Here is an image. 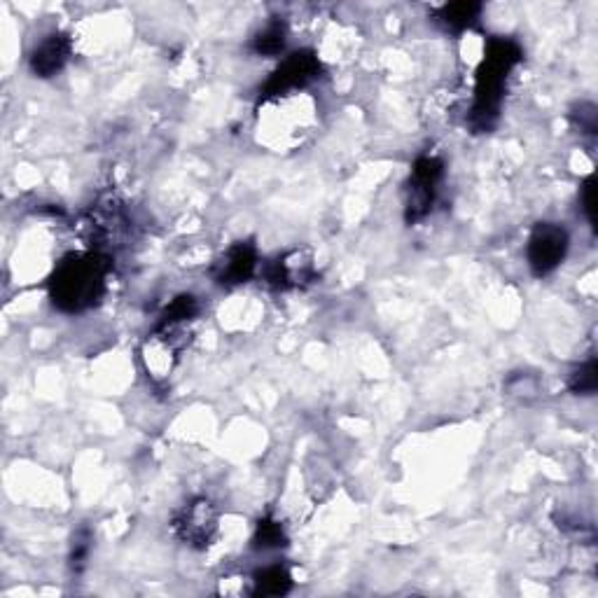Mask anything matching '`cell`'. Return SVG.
Segmentation results:
<instances>
[{"mask_svg": "<svg viewBox=\"0 0 598 598\" xmlns=\"http://www.w3.org/2000/svg\"><path fill=\"white\" fill-rule=\"evenodd\" d=\"M314 269H311V262L304 260L299 253L278 257L274 264H269L267 269V281L276 288L288 290V288H299V285L309 283L314 278Z\"/></svg>", "mask_w": 598, "mask_h": 598, "instance_id": "9", "label": "cell"}, {"mask_svg": "<svg viewBox=\"0 0 598 598\" xmlns=\"http://www.w3.org/2000/svg\"><path fill=\"white\" fill-rule=\"evenodd\" d=\"M285 38H288V31H285L283 22H271L264 26V29L253 38V52L260 54V57H276L278 52H283Z\"/></svg>", "mask_w": 598, "mask_h": 598, "instance_id": "11", "label": "cell"}, {"mask_svg": "<svg viewBox=\"0 0 598 598\" xmlns=\"http://www.w3.org/2000/svg\"><path fill=\"white\" fill-rule=\"evenodd\" d=\"M321 73V61H318L311 52H295L283 61L281 68L271 75V80L264 87V99L283 94L302 92L304 87L318 80Z\"/></svg>", "mask_w": 598, "mask_h": 598, "instance_id": "5", "label": "cell"}, {"mask_svg": "<svg viewBox=\"0 0 598 598\" xmlns=\"http://www.w3.org/2000/svg\"><path fill=\"white\" fill-rule=\"evenodd\" d=\"M479 12H482V5L477 3L444 5V8H440V12H437V22L451 33H461L477 22Z\"/></svg>", "mask_w": 598, "mask_h": 598, "instance_id": "10", "label": "cell"}, {"mask_svg": "<svg viewBox=\"0 0 598 598\" xmlns=\"http://www.w3.org/2000/svg\"><path fill=\"white\" fill-rule=\"evenodd\" d=\"M568 253V232L554 222H540L535 225L531 239H528V264L535 276H547L559 267Z\"/></svg>", "mask_w": 598, "mask_h": 598, "instance_id": "3", "label": "cell"}, {"mask_svg": "<svg viewBox=\"0 0 598 598\" xmlns=\"http://www.w3.org/2000/svg\"><path fill=\"white\" fill-rule=\"evenodd\" d=\"M257 269V253L250 243H236L215 267V278L222 285L246 283Z\"/></svg>", "mask_w": 598, "mask_h": 598, "instance_id": "8", "label": "cell"}, {"mask_svg": "<svg viewBox=\"0 0 598 598\" xmlns=\"http://www.w3.org/2000/svg\"><path fill=\"white\" fill-rule=\"evenodd\" d=\"M444 176V164L433 155L419 157L414 164L412 180H409V199H407V220L416 222L433 211L437 185Z\"/></svg>", "mask_w": 598, "mask_h": 598, "instance_id": "4", "label": "cell"}, {"mask_svg": "<svg viewBox=\"0 0 598 598\" xmlns=\"http://www.w3.org/2000/svg\"><path fill=\"white\" fill-rule=\"evenodd\" d=\"M173 528H176L180 540L187 542V545L199 549L208 547L215 531H218V512H215L211 500L197 498L178 512Z\"/></svg>", "mask_w": 598, "mask_h": 598, "instance_id": "6", "label": "cell"}, {"mask_svg": "<svg viewBox=\"0 0 598 598\" xmlns=\"http://www.w3.org/2000/svg\"><path fill=\"white\" fill-rule=\"evenodd\" d=\"M582 204L589 222H594V183H591V180H587L582 187Z\"/></svg>", "mask_w": 598, "mask_h": 598, "instance_id": "17", "label": "cell"}, {"mask_svg": "<svg viewBox=\"0 0 598 598\" xmlns=\"http://www.w3.org/2000/svg\"><path fill=\"white\" fill-rule=\"evenodd\" d=\"M575 120L580 122L584 134H596V110L594 106H580V113H575Z\"/></svg>", "mask_w": 598, "mask_h": 598, "instance_id": "16", "label": "cell"}, {"mask_svg": "<svg viewBox=\"0 0 598 598\" xmlns=\"http://www.w3.org/2000/svg\"><path fill=\"white\" fill-rule=\"evenodd\" d=\"M89 547H92V535H89V531H80L78 535H75L73 540V554H71V566L78 570H82V566L87 563V556H89Z\"/></svg>", "mask_w": 598, "mask_h": 598, "instance_id": "15", "label": "cell"}, {"mask_svg": "<svg viewBox=\"0 0 598 598\" xmlns=\"http://www.w3.org/2000/svg\"><path fill=\"white\" fill-rule=\"evenodd\" d=\"M108 269V257L96 253L71 255L61 260L50 281L54 307L66 314H78L94 307L106 292Z\"/></svg>", "mask_w": 598, "mask_h": 598, "instance_id": "1", "label": "cell"}, {"mask_svg": "<svg viewBox=\"0 0 598 598\" xmlns=\"http://www.w3.org/2000/svg\"><path fill=\"white\" fill-rule=\"evenodd\" d=\"M290 580V570L278 563V566H269L255 575V591L269 596L285 594L290 589Z\"/></svg>", "mask_w": 598, "mask_h": 598, "instance_id": "12", "label": "cell"}, {"mask_svg": "<svg viewBox=\"0 0 598 598\" xmlns=\"http://www.w3.org/2000/svg\"><path fill=\"white\" fill-rule=\"evenodd\" d=\"M71 38L66 33H52L31 54V71L38 78H52L71 59Z\"/></svg>", "mask_w": 598, "mask_h": 598, "instance_id": "7", "label": "cell"}, {"mask_svg": "<svg viewBox=\"0 0 598 598\" xmlns=\"http://www.w3.org/2000/svg\"><path fill=\"white\" fill-rule=\"evenodd\" d=\"M521 61V47L514 40L493 38L484 52V61L477 71L475 106L470 113V124L477 131H489L498 120L503 103L505 85L510 73Z\"/></svg>", "mask_w": 598, "mask_h": 598, "instance_id": "2", "label": "cell"}, {"mask_svg": "<svg viewBox=\"0 0 598 598\" xmlns=\"http://www.w3.org/2000/svg\"><path fill=\"white\" fill-rule=\"evenodd\" d=\"M255 542L264 549L283 545V528H281V524H278V521H269V519L260 521V526H257Z\"/></svg>", "mask_w": 598, "mask_h": 598, "instance_id": "14", "label": "cell"}, {"mask_svg": "<svg viewBox=\"0 0 598 598\" xmlns=\"http://www.w3.org/2000/svg\"><path fill=\"white\" fill-rule=\"evenodd\" d=\"M568 386L575 395H591V393H594L596 391V360L589 358L587 363L577 367V370L570 374Z\"/></svg>", "mask_w": 598, "mask_h": 598, "instance_id": "13", "label": "cell"}]
</instances>
